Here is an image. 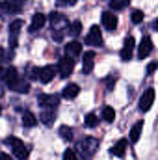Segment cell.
<instances>
[{
    "instance_id": "6",
    "label": "cell",
    "mask_w": 158,
    "mask_h": 160,
    "mask_svg": "<svg viewBox=\"0 0 158 160\" xmlns=\"http://www.w3.org/2000/svg\"><path fill=\"white\" fill-rule=\"evenodd\" d=\"M86 45H91V47H99L102 45V34H101V28L97 24H93L86 36Z\"/></svg>"
},
{
    "instance_id": "26",
    "label": "cell",
    "mask_w": 158,
    "mask_h": 160,
    "mask_svg": "<svg viewBox=\"0 0 158 160\" xmlns=\"http://www.w3.org/2000/svg\"><path fill=\"white\" fill-rule=\"evenodd\" d=\"M132 22H134V24H140V22H143V11H140V9H134V11H132Z\"/></svg>"
},
{
    "instance_id": "25",
    "label": "cell",
    "mask_w": 158,
    "mask_h": 160,
    "mask_svg": "<svg viewBox=\"0 0 158 160\" xmlns=\"http://www.w3.org/2000/svg\"><path fill=\"white\" fill-rule=\"evenodd\" d=\"M128 4H130V0H110V8L116 9V11L123 9V8H126Z\"/></svg>"
},
{
    "instance_id": "4",
    "label": "cell",
    "mask_w": 158,
    "mask_h": 160,
    "mask_svg": "<svg viewBox=\"0 0 158 160\" xmlns=\"http://www.w3.org/2000/svg\"><path fill=\"white\" fill-rule=\"evenodd\" d=\"M50 24H52V34H54V32H63V30H67L69 21L65 19V15H62V13H58V11H52V13H50Z\"/></svg>"
},
{
    "instance_id": "19",
    "label": "cell",
    "mask_w": 158,
    "mask_h": 160,
    "mask_svg": "<svg viewBox=\"0 0 158 160\" xmlns=\"http://www.w3.org/2000/svg\"><path fill=\"white\" fill-rule=\"evenodd\" d=\"M65 50H67V56L77 58V56H80V52H82V45H80L78 41H71V43L65 47Z\"/></svg>"
},
{
    "instance_id": "14",
    "label": "cell",
    "mask_w": 158,
    "mask_h": 160,
    "mask_svg": "<svg viewBox=\"0 0 158 160\" xmlns=\"http://www.w3.org/2000/svg\"><path fill=\"white\" fill-rule=\"evenodd\" d=\"M93 60H95V52L93 50H87L84 52V60H82V73H91L93 71Z\"/></svg>"
},
{
    "instance_id": "9",
    "label": "cell",
    "mask_w": 158,
    "mask_h": 160,
    "mask_svg": "<svg viewBox=\"0 0 158 160\" xmlns=\"http://www.w3.org/2000/svg\"><path fill=\"white\" fill-rule=\"evenodd\" d=\"M153 102H155V89L149 88V89L141 95V99H140V112H149L151 106H153Z\"/></svg>"
},
{
    "instance_id": "20",
    "label": "cell",
    "mask_w": 158,
    "mask_h": 160,
    "mask_svg": "<svg viewBox=\"0 0 158 160\" xmlns=\"http://www.w3.org/2000/svg\"><path fill=\"white\" fill-rule=\"evenodd\" d=\"M126 140H119L117 143L110 149V155H114V157H123L125 155V149H126Z\"/></svg>"
},
{
    "instance_id": "22",
    "label": "cell",
    "mask_w": 158,
    "mask_h": 160,
    "mask_svg": "<svg viewBox=\"0 0 158 160\" xmlns=\"http://www.w3.org/2000/svg\"><path fill=\"white\" fill-rule=\"evenodd\" d=\"M141 128H143V123H141V121H138V123L132 127V130H130V143H136V142H138Z\"/></svg>"
},
{
    "instance_id": "35",
    "label": "cell",
    "mask_w": 158,
    "mask_h": 160,
    "mask_svg": "<svg viewBox=\"0 0 158 160\" xmlns=\"http://www.w3.org/2000/svg\"><path fill=\"white\" fill-rule=\"evenodd\" d=\"M0 114H2V106H0Z\"/></svg>"
},
{
    "instance_id": "5",
    "label": "cell",
    "mask_w": 158,
    "mask_h": 160,
    "mask_svg": "<svg viewBox=\"0 0 158 160\" xmlns=\"http://www.w3.org/2000/svg\"><path fill=\"white\" fill-rule=\"evenodd\" d=\"M37 102H39V106L43 108H58V104H60V97L58 95H54V93H41L39 97H37Z\"/></svg>"
},
{
    "instance_id": "24",
    "label": "cell",
    "mask_w": 158,
    "mask_h": 160,
    "mask_svg": "<svg viewBox=\"0 0 158 160\" xmlns=\"http://www.w3.org/2000/svg\"><path fill=\"white\" fill-rule=\"evenodd\" d=\"M80 30H82V22H80V21H73V24H69V26H67L69 36H78Z\"/></svg>"
},
{
    "instance_id": "36",
    "label": "cell",
    "mask_w": 158,
    "mask_h": 160,
    "mask_svg": "<svg viewBox=\"0 0 158 160\" xmlns=\"http://www.w3.org/2000/svg\"><path fill=\"white\" fill-rule=\"evenodd\" d=\"M0 95H2V88H0Z\"/></svg>"
},
{
    "instance_id": "34",
    "label": "cell",
    "mask_w": 158,
    "mask_h": 160,
    "mask_svg": "<svg viewBox=\"0 0 158 160\" xmlns=\"http://www.w3.org/2000/svg\"><path fill=\"white\" fill-rule=\"evenodd\" d=\"M0 77H4V69L2 67H0Z\"/></svg>"
},
{
    "instance_id": "31",
    "label": "cell",
    "mask_w": 158,
    "mask_h": 160,
    "mask_svg": "<svg viewBox=\"0 0 158 160\" xmlns=\"http://www.w3.org/2000/svg\"><path fill=\"white\" fill-rule=\"evenodd\" d=\"M155 69H156V62H151V63H149V67H147V73L151 75V73H155Z\"/></svg>"
},
{
    "instance_id": "30",
    "label": "cell",
    "mask_w": 158,
    "mask_h": 160,
    "mask_svg": "<svg viewBox=\"0 0 158 160\" xmlns=\"http://www.w3.org/2000/svg\"><path fill=\"white\" fill-rule=\"evenodd\" d=\"M56 4L58 6H63V8H71V6L77 4V0H56Z\"/></svg>"
},
{
    "instance_id": "2",
    "label": "cell",
    "mask_w": 158,
    "mask_h": 160,
    "mask_svg": "<svg viewBox=\"0 0 158 160\" xmlns=\"http://www.w3.org/2000/svg\"><path fill=\"white\" fill-rule=\"evenodd\" d=\"M97 149H99V142H97L95 138H91V136H87V138H84L82 142H78L80 157H84V158H91Z\"/></svg>"
},
{
    "instance_id": "21",
    "label": "cell",
    "mask_w": 158,
    "mask_h": 160,
    "mask_svg": "<svg viewBox=\"0 0 158 160\" xmlns=\"http://www.w3.org/2000/svg\"><path fill=\"white\" fill-rule=\"evenodd\" d=\"M22 125H24L26 128H32V127L37 125V118H36L32 112H24V114H22Z\"/></svg>"
},
{
    "instance_id": "28",
    "label": "cell",
    "mask_w": 158,
    "mask_h": 160,
    "mask_svg": "<svg viewBox=\"0 0 158 160\" xmlns=\"http://www.w3.org/2000/svg\"><path fill=\"white\" fill-rule=\"evenodd\" d=\"M60 136L65 138V140H71V138H73V130H71L69 127H62V128H60Z\"/></svg>"
},
{
    "instance_id": "13",
    "label": "cell",
    "mask_w": 158,
    "mask_h": 160,
    "mask_svg": "<svg viewBox=\"0 0 158 160\" xmlns=\"http://www.w3.org/2000/svg\"><path fill=\"white\" fill-rule=\"evenodd\" d=\"M102 26L106 30H116L117 28V17L114 15V11H104L102 13Z\"/></svg>"
},
{
    "instance_id": "18",
    "label": "cell",
    "mask_w": 158,
    "mask_h": 160,
    "mask_svg": "<svg viewBox=\"0 0 158 160\" xmlns=\"http://www.w3.org/2000/svg\"><path fill=\"white\" fill-rule=\"evenodd\" d=\"M78 91H80V88L77 86V84H69V86H65V88H63V91H62V97H63V99H69V101H73V99L78 95Z\"/></svg>"
},
{
    "instance_id": "3",
    "label": "cell",
    "mask_w": 158,
    "mask_h": 160,
    "mask_svg": "<svg viewBox=\"0 0 158 160\" xmlns=\"http://www.w3.org/2000/svg\"><path fill=\"white\" fill-rule=\"evenodd\" d=\"M6 143L7 145H11V149H13V155L17 157L19 160H26L28 158V147L19 140V138H15V136H9L7 140H6Z\"/></svg>"
},
{
    "instance_id": "29",
    "label": "cell",
    "mask_w": 158,
    "mask_h": 160,
    "mask_svg": "<svg viewBox=\"0 0 158 160\" xmlns=\"http://www.w3.org/2000/svg\"><path fill=\"white\" fill-rule=\"evenodd\" d=\"M63 160H78V155H77L73 149H67V151L63 153Z\"/></svg>"
},
{
    "instance_id": "17",
    "label": "cell",
    "mask_w": 158,
    "mask_h": 160,
    "mask_svg": "<svg viewBox=\"0 0 158 160\" xmlns=\"http://www.w3.org/2000/svg\"><path fill=\"white\" fill-rule=\"evenodd\" d=\"M39 119H41V123H45V125L50 127L54 123V119H56V112L52 108H43V112L39 114Z\"/></svg>"
},
{
    "instance_id": "7",
    "label": "cell",
    "mask_w": 158,
    "mask_h": 160,
    "mask_svg": "<svg viewBox=\"0 0 158 160\" xmlns=\"http://www.w3.org/2000/svg\"><path fill=\"white\" fill-rule=\"evenodd\" d=\"M58 67H60V77H62V78H67V77L73 73V69H75V60H73L71 56H63V58L60 60Z\"/></svg>"
},
{
    "instance_id": "1",
    "label": "cell",
    "mask_w": 158,
    "mask_h": 160,
    "mask_svg": "<svg viewBox=\"0 0 158 160\" xmlns=\"http://www.w3.org/2000/svg\"><path fill=\"white\" fill-rule=\"evenodd\" d=\"M4 82H6V86L9 88V89H13V91H19V93H26L28 89H30V86L24 82V80L19 78V73H17V69L15 67H9L7 71H4Z\"/></svg>"
},
{
    "instance_id": "10",
    "label": "cell",
    "mask_w": 158,
    "mask_h": 160,
    "mask_svg": "<svg viewBox=\"0 0 158 160\" xmlns=\"http://www.w3.org/2000/svg\"><path fill=\"white\" fill-rule=\"evenodd\" d=\"M151 50H153V41H151L149 36H143L141 38V43H140V48H138V58L140 60L147 58L151 54Z\"/></svg>"
},
{
    "instance_id": "32",
    "label": "cell",
    "mask_w": 158,
    "mask_h": 160,
    "mask_svg": "<svg viewBox=\"0 0 158 160\" xmlns=\"http://www.w3.org/2000/svg\"><path fill=\"white\" fill-rule=\"evenodd\" d=\"M0 160H13V158H11L9 155H6V153H2V155H0Z\"/></svg>"
},
{
    "instance_id": "12",
    "label": "cell",
    "mask_w": 158,
    "mask_h": 160,
    "mask_svg": "<svg viewBox=\"0 0 158 160\" xmlns=\"http://www.w3.org/2000/svg\"><path fill=\"white\" fill-rule=\"evenodd\" d=\"M132 50H134V38L128 36V38L125 39L123 48H121V60H123V62H128V60L132 58Z\"/></svg>"
},
{
    "instance_id": "16",
    "label": "cell",
    "mask_w": 158,
    "mask_h": 160,
    "mask_svg": "<svg viewBox=\"0 0 158 160\" xmlns=\"http://www.w3.org/2000/svg\"><path fill=\"white\" fill-rule=\"evenodd\" d=\"M54 75H56V71H54L52 65H45V67L39 69V80L43 82V84H48L50 80L54 78Z\"/></svg>"
},
{
    "instance_id": "8",
    "label": "cell",
    "mask_w": 158,
    "mask_h": 160,
    "mask_svg": "<svg viewBox=\"0 0 158 160\" xmlns=\"http://www.w3.org/2000/svg\"><path fill=\"white\" fill-rule=\"evenodd\" d=\"M22 28V21H11L9 22V28H7V34H9V47L15 48L17 47V38H19V30Z\"/></svg>"
},
{
    "instance_id": "27",
    "label": "cell",
    "mask_w": 158,
    "mask_h": 160,
    "mask_svg": "<svg viewBox=\"0 0 158 160\" xmlns=\"http://www.w3.org/2000/svg\"><path fill=\"white\" fill-rule=\"evenodd\" d=\"M97 123H99V118L95 114H87L86 116V127H97Z\"/></svg>"
},
{
    "instance_id": "15",
    "label": "cell",
    "mask_w": 158,
    "mask_h": 160,
    "mask_svg": "<svg viewBox=\"0 0 158 160\" xmlns=\"http://www.w3.org/2000/svg\"><path fill=\"white\" fill-rule=\"evenodd\" d=\"M45 22H47V17L43 15V13H36L34 17H32V22H30V32H37V30H41L43 26H45Z\"/></svg>"
},
{
    "instance_id": "33",
    "label": "cell",
    "mask_w": 158,
    "mask_h": 160,
    "mask_svg": "<svg viewBox=\"0 0 158 160\" xmlns=\"http://www.w3.org/2000/svg\"><path fill=\"white\" fill-rule=\"evenodd\" d=\"M4 58H6V52H4V48H2V47H0V62H2V60H4Z\"/></svg>"
},
{
    "instance_id": "23",
    "label": "cell",
    "mask_w": 158,
    "mask_h": 160,
    "mask_svg": "<svg viewBox=\"0 0 158 160\" xmlns=\"http://www.w3.org/2000/svg\"><path fill=\"white\" fill-rule=\"evenodd\" d=\"M102 119L108 121V123H112V121L116 119V112H114L112 106H104L102 108Z\"/></svg>"
},
{
    "instance_id": "11",
    "label": "cell",
    "mask_w": 158,
    "mask_h": 160,
    "mask_svg": "<svg viewBox=\"0 0 158 160\" xmlns=\"http://www.w3.org/2000/svg\"><path fill=\"white\" fill-rule=\"evenodd\" d=\"M22 9V4L19 0H6L0 2V11L2 13H19Z\"/></svg>"
}]
</instances>
